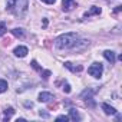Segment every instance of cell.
Wrapping results in <instances>:
<instances>
[{"mask_svg":"<svg viewBox=\"0 0 122 122\" xmlns=\"http://www.w3.org/2000/svg\"><path fill=\"white\" fill-rule=\"evenodd\" d=\"M7 88H9V85H7V81H5V79H0V93L6 92V91H7Z\"/></svg>","mask_w":122,"mask_h":122,"instance_id":"obj_14","label":"cell"},{"mask_svg":"<svg viewBox=\"0 0 122 122\" xmlns=\"http://www.w3.org/2000/svg\"><path fill=\"white\" fill-rule=\"evenodd\" d=\"M65 68H66V69H69L71 72H82V69H83L82 66H76V68H75L71 62H65Z\"/></svg>","mask_w":122,"mask_h":122,"instance_id":"obj_11","label":"cell"},{"mask_svg":"<svg viewBox=\"0 0 122 122\" xmlns=\"http://www.w3.org/2000/svg\"><path fill=\"white\" fill-rule=\"evenodd\" d=\"M27 7H29V0H15L12 13H15L16 16H23L27 12Z\"/></svg>","mask_w":122,"mask_h":122,"instance_id":"obj_2","label":"cell"},{"mask_svg":"<svg viewBox=\"0 0 122 122\" xmlns=\"http://www.w3.org/2000/svg\"><path fill=\"white\" fill-rule=\"evenodd\" d=\"M13 113H15V109H13V108H6V109H5V121L7 122Z\"/></svg>","mask_w":122,"mask_h":122,"instance_id":"obj_12","label":"cell"},{"mask_svg":"<svg viewBox=\"0 0 122 122\" xmlns=\"http://www.w3.org/2000/svg\"><path fill=\"white\" fill-rule=\"evenodd\" d=\"M76 7V2L75 0H62V10L63 12H72Z\"/></svg>","mask_w":122,"mask_h":122,"instance_id":"obj_4","label":"cell"},{"mask_svg":"<svg viewBox=\"0 0 122 122\" xmlns=\"http://www.w3.org/2000/svg\"><path fill=\"white\" fill-rule=\"evenodd\" d=\"M37 99H39L40 102H49L50 99H53V95H52L50 92H40L39 96H37Z\"/></svg>","mask_w":122,"mask_h":122,"instance_id":"obj_6","label":"cell"},{"mask_svg":"<svg viewBox=\"0 0 122 122\" xmlns=\"http://www.w3.org/2000/svg\"><path fill=\"white\" fill-rule=\"evenodd\" d=\"M12 33H13L16 37H23V36H25V32H23V29H20V27H15V29L12 30Z\"/></svg>","mask_w":122,"mask_h":122,"instance_id":"obj_13","label":"cell"},{"mask_svg":"<svg viewBox=\"0 0 122 122\" xmlns=\"http://www.w3.org/2000/svg\"><path fill=\"white\" fill-rule=\"evenodd\" d=\"M101 7H96V6H92L88 12H85V17H89V16H93V15H101Z\"/></svg>","mask_w":122,"mask_h":122,"instance_id":"obj_9","label":"cell"},{"mask_svg":"<svg viewBox=\"0 0 122 122\" xmlns=\"http://www.w3.org/2000/svg\"><path fill=\"white\" fill-rule=\"evenodd\" d=\"M79 35L78 33H65L60 35L59 37L55 39V47L56 49H78V43H79Z\"/></svg>","mask_w":122,"mask_h":122,"instance_id":"obj_1","label":"cell"},{"mask_svg":"<svg viewBox=\"0 0 122 122\" xmlns=\"http://www.w3.org/2000/svg\"><path fill=\"white\" fill-rule=\"evenodd\" d=\"M56 119H57V121H69V116H68V115H60V116H57Z\"/></svg>","mask_w":122,"mask_h":122,"instance_id":"obj_19","label":"cell"},{"mask_svg":"<svg viewBox=\"0 0 122 122\" xmlns=\"http://www.w3.org/2000/svg\"><path fill=\"white\" fill-rule=\"evenodd\" d=\"M40 2H43V3H46V5H55L56 0H40Z\"/></svg>","mask_w":122,"mask_h":122,"instance_id":"obj_22","label":"cell"},{"mask_svg":"<svg viewBox=\"0 0 122 122\" xmlns=\"http://www.w3.org/2000/svg\"><path fill=\"white\" fill-rule=\"evenodd\" d=\"M40 73H42L43 79H49V76L52 75V73H50V71H40Z\"/></svg>","mask_w":122,"mask_h":122,"instance_id":"obj_17","label":"cell"},{"mask_svg":"<svg viewBox=\"0 0 122 122\" xmlns=\"http://www.w3.org/2000/svg\"><path fill=\"white\" fill-rule=\"evenodd\" d=\"M39 115H40V116H43V118H49V113H47V112H45V111H39Z\"/></svg>","mask_w":122,"mask_h":122,"instance_id":"obj_21","label":"cell"},{"mask_svg":"<svg viewBox=\"0 0 122 122\" xmlns=\"http://www.w3.org/2000/svg\"><path fill=\"white\" fill-rule=\"evenodd\" d=\"M47 26V19H43V27H46Z\"/></svg>","mask_w":122,"mask_h":122,"instance_id":"obj_24","label":"cell"},{"mask_svg":"<svg viewBox=\"0 0 122 122\" xmlns=\"http://www.w3.org/2000/svg\"><path fill=\"white\" fill-rule=\"evenodd\" d=\"M69 119H72V121H81V115H79V112L75 109V108H71L69 109Z\"/></svg>","mask_w":122,"mask_h":122,"instance_id":"obj_10","label":"cell"},{"mask_svg":"<svg viewBox=\"0 0 122 122\" xmlns=\"http://www.w3.org/2000/svg\"><path fill=\"white\" fill-rule=\"evenodd\" d=\"M63 91H65V93H71V91H72V89H71V85L66 83V85L63 86Z\"/></svg>","mask_w":122,"mask_h":122,"instance_id":"obj_20","label":"cell"},{"mask_svg":"<svg viewBox=\"0 0 122 122\" xmlns=\"http://www.w3.org/2000/svg\"><path fill=\"white\" fill-rule=\"evenodd\" d=\"M102 72H103V66H102V63H98V62L92 63V65L88 68V73H89L91 76L96 78V79H99V78L102 76Z\"/></svg>","mask_w":122,"mask_h":122,"instance_id":"obj_3","label":"cell"},{"mask_svg":"<svg viewBox=\"0 0 122 122\" xmlns=\"http://www.w3.org/2000/svg\"><path fill=\"white\" fill-rule=\"evenodd\" d=\"M101 106H102V109H103V112H105L106 115H115V113H116V109H115L113 106L108 105V103H102Z\"/></svg>","mask_w":122,"mask_h":122,"instance_id":"obj_8","label":"cell"},{"mask_svg":"<svg viewBox=\"0 0 122 122\" xmlns=\"http://www.w3.org/2000/svg\"><path fill=\"white\" fill-rule=\"evenodd\" d=\"M6 33V25L5 22H0V36H3Z\"/></svg>","mask_w":122,"mask_h":122,"instance_id":"obj_16","label":"cell"},{"mask_svg":"<svg viewBox=\"0 0 122 122\" xmlns=\"http://www.w3.org/2000/svg\"><path fill=\"white\" fill-rule=\"evenodd\" d=\"M122 10V6H116V9H115V13H119Z\"/></svg>","mask_w":122,"mask_h":122,"instance_id":"obj_23","label":"cell"},{"mask_svg":"<svg viewBox=\"0 0 122 122\" xmlns=\"http://www.w3.org/2000/svg\"><path fill=\"white\" fill-rule=\"evenodd\" d=\"M13 5H15V0H6V9H7L9 12H12Z\"/></svg>","mask_w":122,"mask_h":122,"instance_id":"obj_15","label":"cell"},{"mask_svg":"<svg viewBox=\"0 0 122 122\" xmlns=\"http://www.w3.org/2000/svg\"><path fill=\"white\" fill-rule=\"evenodd\" d=\"M103 57L108 60L111 65L115 63V52H112V50H105V52H103Z\"/></svg>","mask_w":122,"mask_h":122,"instance_id":"obj_7","label":"cell"},{"mask_svg":"<svg viewBox=\"0 0 122 122\" xmlns=\"http://www.w3.org/2000/svg\"><path fill=\"white\" fill-rule=\"evenodd\" d=\"M30 65H32V68H33V69H36V71H39V72L42 71V68L37 65V62H36V60H32V63H30Z\"/></svg>","mask_w":122,"mask_h":122,"instance_id":"obj_18","label":"cell"},{"mask_svg":"<svg viewBox=\"0 0 122 122\" xmlns=\"http://www.w3.org/2000/svg\"><path fill=\"white\" fill-rule=\"evenodd\" d=\"M13 53H15V56H17V57H25V56L29 53V49H27L26 46H17V47H15Z\"/></svg>","mask_w":122,"mask_h":122,"instance_id":"obj_5","label":"cell"}]
</instances>
